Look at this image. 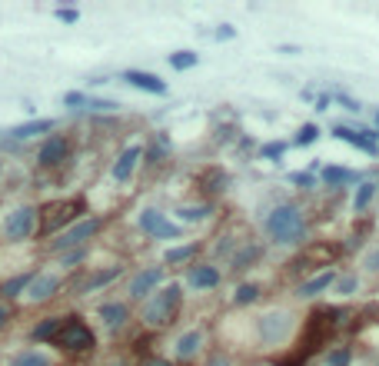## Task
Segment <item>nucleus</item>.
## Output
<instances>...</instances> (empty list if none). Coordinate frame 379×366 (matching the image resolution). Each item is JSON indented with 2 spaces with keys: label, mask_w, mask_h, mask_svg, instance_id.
Wrapping results in <instances>:
<instances>
[{
  "label": "nucleus",
  "mask_w": 379,
  "mask_h": 366,
  "mask_svg": "<svg viewBox=\"0 0 379 366\" xmlns=\"http://www.w3.org/2000/svg\"><path fill=\"white\" fill-rule=\"evenodd\" d=\"M263 230L273 243L280 247H293V243H303L306 237V216L296 204H276L270 214L263 216Z\"/></svg>",
  "instance_id": "1"
},
{
  "label": "nucleus",
  "mask_w": 379,
  "mask_h": 366,
  "mask_svg": "<svg viewBox=\"0 0 379 366\" xmlns=\"http://www.w3.org/2000/svg\"><path fill=\"white\" fill-rule=\"evenodd\" d=\"M180 303H183V287L180 283H170V287H160L157 293L147 296L143 303V323L160 330V326H170L180 313Z\"/></svg>",
  "instance_id": "2"
},
{
  "label": "nucleus",
  "mask_w": 379,
  "mask_h": 366,
  "mask_svg": "<svg viewBox=\"0 0 379 366\" xmlns=\"http://www.w3.org/2000/svg\"><path fill=\"white\" fill-rule=\"evenodd\" d=\"M256 333L263 346H280L293 336V316L286 310H266L256 320Z\"/></svg>",
  "instance_id": "3"
},
{
  "label": "nucleus",
  "mask_w": 379,
  "mask_h": 366,
  "mask_svg": "<svg viewBox=\"0 0 379 366\" xmlns=\"http://www.w3.org/2000/svg\"><path fill=\"white\" fill-rule=\"evenodd\" d=\"M100 230V216H87V220H77L74 226H67L64 233H57V240L50 243V247L57 250V253H67V250H80L84 243H87L94 233Z\"/></svg>",
  "instance_id": "4"
},
{
  "label": "nucleus",
  "mask_w": 379,
  "mask_h": 366,
  "mask_svg": "<svg viewBox=\"0 0 379 366\" xmlns=\"http://www.w3.org/2000/svg\"><path fill=\"white\" fill-rule=\"evenodd\" d=\"M37 233V206H17L7 220H4V237L11 243L30 240Z\"/></svg>",
  "instance_id": "5"
},
{
  "label": "nucleus",
  "mask_w": 379,
  "mask_h": 366,
  "mask_svg": "<svg viewBox=\"0 0 379 366\" xmlns=\"http://www.w3.org/2000/svg\"><path fill=\"white\" fill-rule=\"evenodd\" d=\"M94 343H97V340H94V330H90L87 323H80V320H67L64 330L57 333V346H64L70 353H84V350H90Z\"/></svg>",
  "instance_id": "6"
},
{
  "label": "nucleus",
  "mask_w": 379,
  "mask_h": 366,
  "mask_svg": "<svg viewBox=\"0 0 379 366\" xmlns=\"http://www.w3.org/2000/svg\"><path fill=\"white\" fill-rule=\"evenodd\" d=\"M77 214H80V200H64V204H54L47 206L44 214V233H57L64 223L74 226L77 223Z\"/></svg>",
  "instance_id": "7"
},
{
  "label": "nucleus",
  "mask_w": 379,
  "mask_h": 366,
  "mask_svg": "<svg viewBox=\"0 0 379 366\" xmlns=\"http://www.w3.org/2000/svg\"><path fill=\"white\" fill-rule=\"evenodd\" d=\"M140 157H143V147L140 143H130L127 150L120 153L117 160H113V167H110V177L117 183H127L137 173V167H140Z\"/></svg>",
  "instance_id": "8"
},
{
  "label": "nucleus",
  "mask_w": 379,
  "mask_h": 366,
  "mask_svg": "<svg viewBox=\"0 0 379 366\" xmlns=\"http://www.w3.org/2000/svg\"><path fill=\"white\" fill-rule=\"evenodd\" d=\"M220 280H223V273L213 263H193L186 270V287H193V290H213L220 287Z\"/></svg>",
  "instance_id": "9"
},
{
  "label": "nucleus",
  "mask_w": 379,
  "mask_h": 366,
  "mask_svg": "<svg viewBox=\"0 0 379 366\" xmlns=\"http://www.w3.org/2000/svg\"><path fill=\"white\" fill-rule=\"evenodd\" d=\"M160 283H163V267L140 270V273L130 280V300H143V296L157 293V287H160Z\"/></svg>",
  "instance_id": "10"
},
{
  "label": "nucleus",
  "mask_w": 379,
  "mask_h": 366,
  "mask_svg": "<svg viewBox=\"0 0 379 366\" xmlns=\"http://www.w3.org/2000/svg\"><path fill=\"white\" fill-rule=\"evenodd\" d=\"M67 157H70V140L60 133L47 137V143L40 147V167H60Z\"/></svg>",
  "instance_id": "11"
},
{
  "label": "nucleus",
  "mask_w": 379,
  "mask_h": 366,
  "mask_svg": "<svg viewBox=\"0 0 379 366\" xmlns=\"http://www.w3.org/2000/svg\"><path fill=\"white\" fill-rule=\"evenodd\" d=\"M57 290H60V277H57V273H37L30 280V287H27V300L44 303V300H50Z\"/></svg>",
  "instance_id": "12"
},
{
  "label": "nucleus",
  "mask_w": 379,
  "mask_h": 366,
  "mask_svg": "<svg viewBox=\"0 0 379 366\" xmlns=\"http://www.w3.org/2000/svg\"><path fill=\"white\" fill-rule=\"evenodd\" d=\"M123 80L143 94H153V97H163L166 94V84H163L157 74H147V70H123Z\"/></svg>",
  "instance_id": "13"
},
{
  "label": "nucleus",
  "mask_w": 379,
  "mask_h": 366,
  "mask_svg": "<svg viewBox=\"0 0 379 366\" xmlns=\"http://www.w3.org/2000/svg\"><path fill=\"white\" fill-rule=\"evenodd\" d=\"M333 137L336 140H343V143H349V147H356V150H363V153H369V157H376L379 153V147H376V140H369L363 130H349V127H333Z\"/></svg>",
  "instance_id": "14"
},
{
  "label": "nucleus",
  "mask_w": 379,
  "mask_h": 366,
  "mask_svg": "<svg viewBox=\"0 0 379 366\" xmlns=\"http://www.w3.org/2000/svg\"><path fill=\"white\" fill-rule=\"evenodd\" d=\"M203 330H186L183 336H180V340H176L174 343V353H176V360H193L196 353H200V350H203Z\"/></svg>",
  "instance_id": "15"
},
{
  "label": "nucleus",
  "mask_w": 379,
  "mask_h": 366,
  "mask_svg": "<svg viewBox=\"0 0 379 366\" xmlns=\"http://www.w3.org/2000/svg\"><path fill=\"white\" fill-rule=\"evenodd\" d=\"M336 277H339L336 270H323V273H316L313 280L300 283V296H303V300H313V296H319V293H326L329 287H333Z\"/></svg>",
  "instance_id": "16"
},
{
  "label": "nucleus",
  "mask_w": 379,
  "mask_h": 366,
  "mask_svg": "<svg viewBox=\"0 0 379 366\" xmlns=\"http://www.w3.org/2000/svg\"><path fill=\"white\" fill-rule=\"evenodd\" d=\"M260 257H263L260 243H243V247L233 253V260H230V270H233V273H243V270H249Z\"/></svg>",
  "instance_id": "17"
},
{
  "label": "nucleus",
  "mask_w": 379,
  "mask_h": 366,
  "mask_svg": "<svg viewBox=\"0 0 379 366\" xmlns=\"http://www.w3.org/2000/svg\"><path fill=\"white\" fill-rule=\"evenodd\" d=\"M123 273V267H107V270H97V273H90L87 280L77 287V293H94V290H100V287H107V283H113Z\"/></svg>",
  "instance_id": "18"
},
{
  "label": "nucleus",
  "mask_w": 379,
  "mask_h": 366,
  "mask_svg": "<svg viewBox=\"0 0 379 366\" xmlns=\"http://www.w3.org/2000/svg\"><path fill=\"white\" fill-rule=\"evenodd\" d=\"M100 320H103L110 330H120V326L130 320V310H127V303H103V306H100Z\"/></svg>",
  "instance_id": "19"
},
{
  "label": "nucleus",
  "mask_w": 379,
  "mask_h": 366,
  "mask_svg": "<svg viewBox=\"0 0 379 366\" xmlns=\"http://www.w3.org/2000/svg\"><path fill=\"white\" fill-rule=\"evenodd\" d=\"M356 180H359V173H356V170L336 167V163L323 167V183H326V187H346V183H356Z\"/></svg>",
  "instance_id": "20"
},
{
  "label": "nucleus",
  "mask_w": 379,
  "mask_h": 366,
  "mask_svg": "<svg viewBox=\"0 0 379 366\" xmlns=\"http://www.w3.org/2000/svg\"><path fill=\"white\" fill-rule=\"evenodd\" d=\"M57 123L54 120H27V123H21V127H13L11 133L17 137V140H30V137H40V133H50Z\"/></svg>",
  "instance_id": "21"
},
{
  "label": "nucleus",
  "mask_w": 379,
  "mask_h": 366,
  "mask_svg": "<svg viewBox=\"0 0 379 366\" xmlns=\"http://www.w3.org/2000/svg\"><path fill=\"white\" fill-rule=\"evenodd\" d=\"M174 214L180 223H203L206 216L213 214V206L210 204H186V206H176Z\"/></svg>",
  "instance_id": "22"
},
{
  "label": "nucleus",
  "mask_w": 379,
  "mask_h": 366,
  "mask_svg": "<svg viewBox=\"0 0 379 366\" xmlns=\"http://www.w3.org/2000/svg\"><path fill=\"white\" fill-rule=\"evenodd\" d=\"M7 366H50V356L40 350H17L7 356Z\"/></svg>",
  "instance_id": "23"
},
{
  "label": "nucleus",
  "mask_w": 379,
  "mask_h": 366,
  "mask_svg": "<svg viewBox=\"0 0 379 366\" xmlns=\"http://www.w3.org/2000/svg\"><path fill=\"white\" fill-rule=\"evenodd\" d=\"M33 277H37L33 270H27V273H17V277H11L7 283H0V293H4V296H11V300H13V296H23Z\"/></svg>",
  "instance_id": "24"
},
{
  "label": "nucleus",
  "mask_w": 379,
  "mask_h": 366,
  "mask_svg": "<svg viewBox=\"0 0 379 366\" xmlns=\"http://www.w3.org/2000/svg\"><path fill=\"white\" fill-rule=\"evenodd\" d=\"M376 190H379V183H376V180H359L356 194H353V210H356V214H363V210L373 204Z\"/></svg>",
  "instance_id": "25"
},
{
  "label": "nucleus",
  "mask_w": 379,
  "mask_h": 366,
  "mask_svg": "<svg viewBox=\"0 0 379 366\" xmlns=\"http://www.w3.org/2000/svg\"><path fill=\"white\" fill-rule=\"evenodd\" d=\"M137 223H140L143 233H150V237H157L160 233V226L166 223V214H160V210H153V206H147L140 216H137Z\"/></svg>",
  "instance_id": "26"
},
{
  "label": "nucleus",
  "mask_w": 379,
  "mask_h": 366,
  "mask_svg": "<svg viewBox=\"0 0 379 366\" xmlns=\"http://www.w3.org/2000/svg\"><path fill=\"white\" fill-rule=\"evenodd\" d=\"M64 316H50V320H44V323L33 326V340H57V333L64 330Z\"/></svg>",
  "instance_id": "27"
},
{
  "label": "nucleus",
  "mask_w": 379,
  "mask_h": 366,
  "mask_svg": "<svg viewBox=\"0 0 379 366\" xmlns=\"http://www.w3.org/2000/svg\"><path fill=\"white\" fill-rule=\"evenodd\" d=\"M196 250H200V243H183V247H174L163 253V263H186V260L196 257Z\"/></svg>",
  "instance_id": "28"
},
{
  "label": "nucleus",
  "mask_w": 379,
  "mask_h": 366,
  "mask_svg": "<svg viewBox=\"0 0 379 366\" xmlns=\"http://www.w3.org/2000/svg\"><path fill=\"white\" fill-rule=\"evenodd\" d=\"M196 64H200V54H196V50H176V54H170V67H174V70H193Z\"/></svg>",
  "instance_id": "29"
},
{
  "label": "nucleus",
  "mask_w": 379,
  "mask_h": 366,
  "mask_svg": "<svg viewBox=\"0 0 379 366\" xmlns=\"http://www.w3.org/2000/svg\"><path fill=\"white\" fill-rule=\"evenodd\" d=\"M333 290L339 293V296H353V293H359V273H346V277H336Z\"/></svg>",
  "instance_id": "30"
},
{
  "label": "nucleus",
  "mask_w": 379,
  "mask_h": 366,
  "mask_svg": "<svg viewBox=\"0 0 379 366\" xmlns=\"http://www.w3.org/2000/svg\"><path fill=\"white\" fill-rule=\"evenodd\" d=\"M256 296H260V287H256V283H239L237 293H233V303H237V306H247V303H253Z\"/></svg>",
  "instance_id": "31"
},
{
  "label": "nucleus",
  "mask_w": 379,
  "mask_h": 366,
  "mask_svg": "<svg viewBox=\"0 0 379 366\" xmlns=\"http://www.w3.org/2000/svg\"><path fill=\"white\" fill-rule=\"evenodd\" d=\"M319 140V127L316 123H303V127L296 130V137H293V143L296 147H310V143Z\"/></svg>",
  "instance_id": "32"
},
{
  "label": "nucleus",
  "mask_w": 379,
  "mask_h": 366,
  "mask_svg": "<svg viewBox=\"0 0 379 366\" xmlns=\"http://www.w3.org/2000/svg\"><path fill=\"white\" fill-rule=\"evenodd\" d=\"M286 150H290V143L286 140H270V143H263L260 147V157L263 160H280Z\"/></svg>",
  "instance_id": "33"
},
{
  "label": "nucleus",
  "mask_w": 379,
  "mask_h": 366,
  "mask_svg": "<svg viewBox=\"0 0 379 366\" xmlns=\"http://www.w3.org/2000/svg\"><path fill=\"white\" fill-rule=\"evenodd\" d=\"M353 363V353H349V346H336L326 353V366H349Z\"/></svg>",
  "instance_id": "34"
},
{
  "label": "nucleus",
  "mask_w": 379,
  "mask_h": 366,
  "mask_svg": "<svg viewBox=\"0 0 379 366\" xmlns=\"http://www.w3.org/2000/svg\"><path fill=\"white\" fill-rule=\"evenodd\" d=\"M290 183H293V187H300V190H313V187H316V177L310 170H293L290 173Z\"/></svg>",
  "instance_id": "35"
},
{
  "label": "nucleus",
  "mask_w": 379,
  "mask_h": 366,
  "mask_svg": "<svg viewBox=\"0 0 379 366\" xmlns=\"http://www.w3.org/2000/svg\"><path fill=\"white\" fill-rule=\"evenodd\" d=\"M87 94H84V90H70V94H64V104L70 110H77V107H87Z\"/></svg>",
  "instance_id": "36"
},
{
  "label": "nucleus",
  "mask_w": 379,
  "mask_h": 366,
  "mask_svg": "<svg viewBox=\"0 0 379 366\" xmlns=\"http://www.w3.org/2000/svg\"><path fill=\"white\" fill-rule=\"evenodd\" d=\"M84 257H87V250L80 247V250H67L64 257H60V263L64 267H77V263H84Z\"/></svg>",
  "instance_id": "37"
},
{
  "label": "nucleus",
  "mask_w": 379,
  "mask_h": 366,
  "mask_svg": "<svg viewBox=\"0 0 379 366\" xmlns=\"http://www.w3.org/2000/svg\"><path fill=\"white\" fill-rule=\"evenodd\" d=\"M87 107H90V110H97V113H100V110H117V107H120V104H117V100H103V97H90V100H87Z\"/></svg>",
  "instance_id": "38"
},
{
  "label": "nucleus",
  "mask_w": 379,
  "mask_h": 366,
  "mask_svg": "<svg viewBox=\"0 0 379 366\" xmlns=\"http://www.w3.org/2000/svg\"><path fill=\"white\" fill-rule=\"evenodd\" d=\"M203 366H233V360H230L223 350H217V353H210L206 356V363Z\"/></svg>",
  "instance_id": "39"
},
{
  "label": "nucleus",
  "mask_w": 379,
  "mask_h": 366,
  "mask_svg": "<svg viewBox=\"0 0 379 366\" xmlns=\"http://www.w3.org/2000/svg\"><path fill=\"white\" fill-rule=\"evenodd\" d=\"M363 270H369V273H379V247L369 250L366 257H363Z\"/></svg>",
  "instance_id": "40"
},
{
  "label": "nucleus",
  "mask_w": 379,
  "mask_h": 366,
  "mask_svg": "<svg viewBox=\"0 0 379 366\" xmlns=\"http://www.w3.org/2000/svg\"><path fill=\"white\" fill-rule=\"evenodd\" d=\"M213 37H217V40H233V37H237V27H233V23H220L217 30H213Z\"/></svg>",
  "instance_id": "41"
},
{
  "label": "nucleus",
  "mask_w": 379,
  "mask_h": 366,
  "mask_svg": "<svg viewBox=\"0 0 379 366\" xmlns=\"http://www.w3.org/2000/svg\"><path fill=\"white\" fill-rule=\"evenodd\" d=\"M57 21L77 23V21H80V11H74V7H60V11H57Z\"/></svg>",
  "instance_id": "42"
},
{
  "label": "nucleus",
  "mask_w": 379,
  "mask_h": 366,
  "mask_svg": "<svg viewBox=\"0 0 379 366\" xmlns=\"http://www.w3.org/2000/svg\"><path fill=\"white\" fill-rule=\"evenodd\" d=\"M329 107H333V97H329V94H319V97H316V110H319V113H326Z\"/></svg>",
  "instance_id": "43"
},
{
  "label": "nucleus",
  "mask_w": 379,
  "mask_h": 366,
  "mask_svg": "<svg viewBox=\"0 0 379 366\" xmlns=\"http://www.w3.org/2000/svg\"><path fill=\"white\" fill-rule=\"evenodd\" d=\"M339 104L349 110V113H359V100H353V97H346V94H339Z\"/></svg>",
  "instance_id": "44"
},
{
  "label": "nucleus",
  "mask_w": 379,
  "mask_h": 366,
  "mask_svg": "<svg viewBox=\"0 0 379 366\" xmlns=\"http://www.w3.org/2000/svg\"><path fill=\"white\" fill-rule=\"evenodd\" d=\"M276 54H286V57H296V54H303V50H300V47H290V43H280V47H276Z\"/></svg>",
  "instance_id": "45"
},
{
  "label": "nucleus",
  "mask_w": 379,
  "mask_h": 366,
  "mask_svg": "<svg viewBox=\"0 0 379 366\" xmlns=\"http://www.w3.org/2000/svg\"><path fill=\"white\" fill-rule=\"evenodd\" d=\"M7 320H11V310H7V306H4V303H0V330H4V326H7Z\"/></svg>",
  "instance_id": "46"
},
{
  "label": "nucleus",
  "mask_w": 379,
  "mask_h": 366,
  "mask_svg": "<svg viewBox=\"0 0 379 366\" xmlns=\"http://www.w3.org/2000/svg\"><path fill=\"white\" fill-rule=\"evenodd\" d=\"M140 366H170V363H166V360H143Z\"/></svg>",
  "instance_id": "47"
},
{
  "label": "nucleus",
  "mask_w": 379,
  "mask_h": 366,
  "mask_svg": "<svg viewBox=\"0 0 379 366\" xmlns=\"http://www.w3.org/2000/svg\"><path fill=\"white\" fill-rule=\"evenodd\" d=\"M0 170H4V163H0Z\"/></svg>",
  "instance_id": "48"
}]
</instances>
